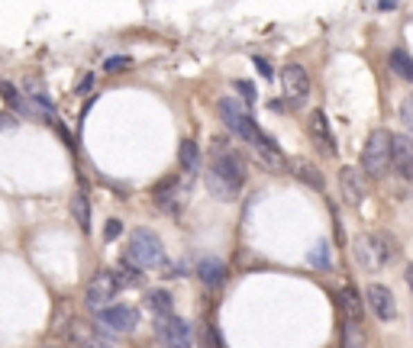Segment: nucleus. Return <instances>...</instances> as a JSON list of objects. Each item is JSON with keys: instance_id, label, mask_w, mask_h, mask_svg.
Segmentation results:
<instances>
[{"instance_id": "1", "label": "nucleus", "mask_w": 413, "mask_h": 348, "mask_svg": "<svg viewBox=\"0 0 413 348\" xmlns=\"http://www.w3.org/2000/svg\"><path fill=\"white\" fill-rule=\"evenodd\" d=\"M245 184V161L236 152H216L213 165H210V187L233 197Z\"/></svg>"}, {"instance_id": "2", "label": "nucleus", "mask_w": 413, "mask_h": 348, "mask_svg": "<svg viewBox=\"0 0 413 348\" xmlns=\"http://www.w3.org/2000/svg\"><path fill=\"white\" fill-rule=\"evenodd\" d=\"M126 262L136 264L139 271L159 268V264H165V245L152 229H136L130 235V245H126Z\"/></svg>"}, {"instance_id": "3", "label": "nucleus", "mask_w": 413, "mask_h": 348, "mask_svg": "<svg viewBox=\"0 0 413 348\" xmlns=\"http://www.w3.org/2000/svg\"><path fill=\"white\" fill-rule=\"evenodd\" d=\"M391 142L394 136L387 129H375L368 136L365 149H362V171L368 178H385L387 168H391Z\"/></svg>"}, {"instance_id": "4", "label": "nucleus", "mask_w": 413, "mask_h": 348, "mask_svg": "<svg viewBox=\"0 0 413 348\" xmlns=\"http://www.w3.org/2000/svg\"><path fill=\"white\" fill-rule=\"evenodd\" d=\"M220 116H223V122L229 126V132H233V136L245 139L249 145H255V142H258L262 129L255 126V120L245 113V107L239 104L236 97H223V100H220Z\"/></svg>"}, {"instance_id": "5", "label": "nucleus", "mask_w": 413, "mask_h": 348, "mask_svg": "<svg viewBox=\"0 0 413 348\" xmlns=\"http://www.w3.org/2000/svg\"><path fill=\"white\" fill-rule=\"evenodd\" d=\"M352 252H355V262L365 268V271H375L381 264L391 262V245H387L385 235H358L355 242H352Z\"/></svg>"}, {"instance_id": "6", "label": "nucleus", "mask_w": 413, "mask_h": 348, "mask_svg": "<svg viewBox=\"0 0 413 348\" xmlns=\"http://www.w3.org/2000/svg\"><path fill=\"white\" fill-rule=\"evenodd\" d=\"M97 326L107 329V336H120V332H132L139 326V310L130 303H113L107 310L97 313Z\"/></svg>"}, {"instance_id": "7", "label": "nucleus", "mask_w": 413, "mask_h": 348, "mask_svg": "<svg viewBox=\"0 0 413 348\" xmlns=\"http://www.w3.org/2000/svg\"><path fill=\"white\" fill-rule=\"evenodd\" d=\"M116 293H120V284L113 281V271H100L94 281L87 284V293H85L87 310H97V313H100V310H107V306H113Z\"/></svg>"}, {"instance_id": "8", "label": "nucleus", "mask_w": 413, "mask_h": 348, "mask_svg": "<svg viewBox=\"0 0 413 348\" xmlns=\"http://www.w3.org/2000/svg\"><path fill=\"white\" fill-rule=\"evenodd\" d=\"M155 336H159L161 348H194L191 326L181 320V316H171V320L155 322Z\"/></svg>"}, {"instance_id": "9", "label": "nucleus", "mask_w": 413, "mask_h": 348, "mask_svg": "<svg viewBox=\"0 0 413 348\" xmlns=\"http://www.w3.org/2000/svg\"><path fill=\"white\" fill-rule=\"evenodd\" d=\"M281 84H284V97H288V104H291V107L307 104L310 75L304 71L301 65H288V68H284V71H281Z\"/></svg>"}, {"instance_id": "10", "label": "nucleus", "mask_w": 413, "mask_h": 348, "mask_svg": "<svg viewBox=\"0 0 413 348\" xmlns=\"http://www.w3.org/2000/svg\"><path fill=\"white\" fill-rule=\"evenodd\" d=\"M339 190H342V197H346L349 207H362L365 203V194H368V184L362 178V171L358 168H342L339 171Z\"/></svg>"}, {"instance_id": "11", "label": "nucleus", "mask_w": 413, "mask_h": 348, "mask_svg": "<svg viewBox=\"0 0 413 348\" xmlns=\"http://www.w3.org/2000/svg\"><path fill=\"white\" fill-rule=\"evenodd\" d=\"M365 300L368 306H371V313H375L378 320H385V322H394L397 320V303H394V293L387 291L385 284H371L365 293Z\"/></svg>"}, {"instance_id": "12", "label": "nucleus", "mask_w": 413, "mask_h": 348, "mask_svg": "<svg viewBox=\"0 0 413 348\" xmlns=\"http://www.w3.org/2000/svg\"><path fill=\"white\" fill-rule=\"evenodd\" d=\"M155 197V207L165 210V213H181L184 210V194H181V178H165L159 187L152 190Z\"/></svg>"}, {"instance_id": "13", "label": "nucleus", "mask_w": 413, "mask_h": 348, "mask_svg": "<svg viewBox=\"0 0 413 348\" xmlns=\"http://www.w3.org/2000/svg\"><path fill=\"white\" fill-rule=\"evenodd\" d=\"M391 165L413 187V139L410 136H394V142H391Z\"/></svg>"}, {"instance_id": "14", "label": "nucleus", "mask_w": 413, "mask_h": 348, "mask_svg": "<svg viewBox=\"0 0 413 348\" xmlns=\"http://www.w3.org/2000/svg\"><path fill=\"white\" fill-rule=\"evenodd\" d=\"M310 136H313V142H317L326 155H336V136L329 129V120L323 110H313V116H310Z\"/></svg>"}, {"instance_id": "15", "label": "nucleus", "mask_w": 413, "mask_h": 348, "mask_svg": "<svg viewBox=\"0 0 413 348\" xmlns=\"http://www.w3.org/2000/svg\"><path fill=\"white\" fill-rule=\"evenodd\" d=\"M197 281L204 284V287H223L226 284V264L220 262V258H213V255H204L197 262Z\"/></svg>"}, {"instance_id": "16", "label": "nucleus", "mask_w": 413, "mask_h": 348, "mask_svg": "<svg viewBox=\"0 0 413 348\" xmlns=\"http://www.w3.org/2000/svg\"><path fill=\"white\" fill-rule=\"evenodd\" d=\"M291 171H294V178L301 181V184H307V187H313V190H323V187H326V181H323V174H319V168L313 165V161L294 158V161H291Z\"/></svg>"}, {"instance_id": "17", "label": "nucleus", "mask_w": 413, "mask_h": 348, "mask_svg": "<svg viewBox=\"0 0 413 348\" xmlns=\"http://www.w3.org/2000/svg\"><path fill=\"white\" fill-rule=\"evenodd\" d=\"M100 339H103V332H97V326H91V322H85V320H75L68 326V342L75 348H87Z\"/></svg>"}, {"instance_id": "18", "label": "nucleus", "mask_w": 413, "mask_h": 348, "mask_svg": "<svg viewBox=\"0 0 413 348\" xmlns=\"http://www.w3.org/2000/svg\"><path fill=\"white\" fill-rule=\"evenodd\" d=\"M339 306H342V313H346V320L352 322H362V297H358L355 287H342V291L336 293Z\"/></svg>"}, {"instance_id": "19", "label": "nucleus", "mask_w": 413, "mask_h": 348, "mask_svg": "<svg viewBox=\"0 0 413 348\" xmlns=\"http://www.w3.org/2000/svg\"><path fill=\"white\" fill-rule=\"evenodd\" d=\"M252 149L258 152V155H262V161H265V165H272V168H281V165H284V155H281V149H278V142H274V139H268L265 132H262V136H258V142H255Z\"/></svg>"}, {"instance_id": "20", "label": "nucleus", "mask_w": 413, "mask_h": 348, "mask_svg": "<svg viewBox=\"0 0 413 348\" xmlns=\"http://www.w3.org/2000/svg\"><path fill=\"white\" fill-rule=\"evenodd\" d=\"M71 217H75L81 232H91V200H87V194H75L71 197Z\"/></svg>"}, {"instance_id": "21", "label": "nucleus", "mask_w": 413, "mask_h": 348, "mask_svg": "<svg viewBox=\"0 0 413 348\" xmlns=\"http://www.w3.org/2000/svg\"><path fill=\"white\" fill-rule=\"evenodd\" d=\"M149 306H152V313L159 316V322L175 316V300H171L168 291H152L149 293Z\"/></svg>"}, {"instance_id": "22", "label": "nucleus", "mask_w": 413, "mask_h": 348, "mask_svg": "<svg viewBox=\"0 0 413 348\" xmlns=\"http://www.w3.org/2000/svg\"><path fill=\"white\" fill-rule=\"evenodd\" d=\"M391 71L397 77H404V81H413V58L407 48H394L391 52Z\"/></svg>"}, {"instance_id": "23", "label": "nucleus", "mask_w": 413, "mask_h": 348, "mask_svg": "<svg viewBox=\"0 0 413 348\" xmlns=\"http://www.w3.org/2000/svg\"><path fill=\"white\" fill-rule=\"evenodd\" d=\"M178 161H181V168H184V171H197V165H200V149H197V142H194V139H184V142H181Z\"/></svg>"}, {"instance_id": "24", "label": "nucleus", "mask_w": 413, "mask_h": 348, "mask_svg": "<svg viewBox=\"0 0 413 348\" xmlns=\"http://www.w3.org/2000/svg\"><path fill=\"white\" fill-rule=\"evenodd\" d=\"M307 262L317 268V271H329L333 268V252H329V242H317L313 248H310Z\"/></svg>"}, {"instance_id": "25", "label": "nucleus", "mask_w": 413, "mask_h": 348, "mask_svg": "<svg viewBox=\"0 0 413 348\" xmlns=\"http://www.w3.org/2000/svg\"><path fill=\"white\" fill-rule=\"evenodd\" d=\"M342 348H365V332H362V322L346 320V326H342Z\"/></svg>"}, {"instance_id": "26", "label": "nucleus", "mask_w": 413, "mask_h": 348, "mask_svg": "<svg viewBox=\"0 0 413 348\" xmlns=\"http://www.w3.org/2000/svg\"><path fill=\"white\" fill-rule=\"evenodd\" d=\"M113 281L120 284V287H132V284H139L142 281V271L136 268V264H130V262H123L116 271H113Z\"/></svg>"}, {"instance_id": "27", "label": "nucleus", "mask_w": 413, "mask_h": 348, "mask_svg": "<svg viewBox=\"0 0 413 348\" xmlns=\"http://www.w3.org/2000/svg\"><path fill=\"white\" fill-rule=\"evenodd\" d=\"M0 97H3V100H7V104L13 107V110H19V107H26L29 113H33V107L23 104V97H19V91H17L13 84H10V81H0Z\"/></svg>"}, {"instance_id": "28", "label": "nucleus", "mask_w": 413, "mask_h": 348, "mask_svg": "<svg viewBox=\"0 0 413 348\" xmlns=\"http://www.w3.org/2000/svg\"><path fill=\"white\" fill-rule=\"evenodd\" d=\"M126 68H132V58L130 55H113L103 62V71H126Z\"/></svg>"}, {"instance_id": "29", "label": "nucleus", "mask_w": 413, "mask_h": 348, "mask_svg": "<svg viewBox=\"0 0 413 348\" xmlns=\"http://www.w3.org/2000/svg\"><path fill=\"white\" fill-rule=\"evenodd\" d=\"M120 235H123V223H120V219H107V226H103V239L113 242V239H120Z\"/></svg>"}, {"instance_id": "30", "label": "nucleus", "mask_w": 413, "mask_h": 348, "mask_svg": "<svg viewBox=\"0 0 413 348\" xmlns=\"http://www.w3.org/2000/svg\"><path fill=\"white\" fill-rule=\"evenodd\" d=\"M401 122L413 132V97H407L404 104H401Z\"/></svg>"}, {"instance_id": "31", "label": "nucleus", "mask_w": 413, "mask_h": 348, "mask_svg": "<svg viewBox=\"0 0 413 348\" xmlns=\"http://www.w3.org/2000/svg\"><path fill=\"white\" fill-rule=\"evenodd\" d=\"M236 87H239V94H243L245 100L252 104V100H255V87H252V84H245V81H239V84H236Z\"/></svg>"}, {"instance_id": "32", "label": "nucleus", "mask_w": 413, "mask_h": 348, "mask_svg": "<svg viewBox=\"0 0 413 348\" xmlns=\"http://www.w3.org/2000/svg\"><path fill=\"white\" fill-rule=\"evenodd\" d=\"M255 68H258V71H262L265 77H274V75H272V65H268L265 58H258V55H255Z\"/></svg>"}, {"instance_id": "33", "label": "nucleus", "mask_w": 413, "mask_h": 348, "mask_svg": "<svg viewBox=\"0 0 413 348\" xmlns=\"http://www.w3.org/2000/svg\"><path fill=\"white\" fill-rule=\"evenodd\" d=\"M13 122L17 120H13L10 113H0V129H13Z\"/></svg>"}, {"instance_id": "34", "label": "nucleus", "mask_w": 413, "mask_h": 348, "mask_svg": "<svg viewBox=\"0 0 413 348\" xmlns=\"http://www.w3.org/2000/svg\"><path fill=\"white\" fill-rule=\"evenodd\" d=\"M378 10H381V13H391V10H397V3H378Z\"/></svg>"}, {"instance_id": "35", "label": "nucleus", "mask_w": 413, "mask_h": 348, "mask_svg": "<svg viewBox=\"0 0 413 348\" xmlns=\"http://www.w3.org/2000/svg\"><path fill=\"white\" fill-rule=\"evenodd\" d=\"M407 284H410V291H413V264H407Z\"/></svg>"}, {"instance_id": "36", "label": "nucleus", "mask_w": 413, "mask_h": 348, "mask_svg": "<svg viewBox=\"0 0 413 348\" xmlns=\"http://www.w3.org/2000/svg\"><path fill=\"white\" fill-rule=\"evenodd\" d=\"M87 348H113V345H107V342L100 339V342H94V345H87Z\"/></svg>"}, {"instance_id": "37", "label": "nucleus", "mask_w": 413, "mask_h": 348, "mask_svg": "<svg viewBox=\"0 0 413 348\" xmlns=\"http://www.w3.org/2000/svg\"><path fill=\"white\" fill-rule=\"evenodd\" d=\"M42 348H62V345H42Z\"/></svg>"}]
</instances>
